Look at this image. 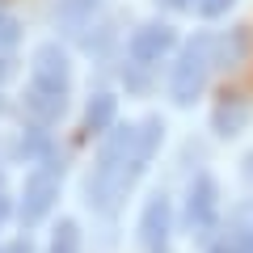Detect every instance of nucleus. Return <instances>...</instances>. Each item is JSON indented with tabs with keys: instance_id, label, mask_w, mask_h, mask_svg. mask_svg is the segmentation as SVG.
Masks as SVG:
<instances>
[{
	"instance_id": "6",
	"label": "nucleus",
	"mask_w": 253,
	"mask_h": 253,
	"mask_svg": "<svg viewBox=\"0 0 253 253\" xmlns=\"http://www.w3.org/2000/svg\"><path fill=\"white\" fill-rule=\"evenodd\" d=\"M169 4H173V9H186V4H190V0H169Z\"/></svg>"
},
{
	"instance_id": "3",
	"label": "nucleus",
	"mask_w": 253,
	"mask_h": 253,
	"mask_svg": "<svg viewBox=\"0 0 253 253\" xmlns=\"http://www.w3.org/2000/svg\"><path fill=\"white\" fill-rule=\"evenodd\" d=\"M199 9L207 13V17H219V13L232 9V0H199Z\"/></svg>"
},
{
	"instance_id": "1",
	"label": "nucleus",
	"mask_w": 253,
	"mask_h": 253,
	"mask_svg": "<svg viewBox=\"0 0 253 253\" xmlns=\"http://www.w3.org/2000/svg\"><path fill=\"white\" fill-rule=\"evenodd\" d=\"M207 55H211V38H199V42L181 55V68H177V76H173V93H177V101H190L194 89L203 84V76H207Z\"/></svg>"
},
{
	"instance_id": "5",
	"label": "nucleus",
	"mask_w": 253,
	"mask_h": 253,
	"mask_svg": "<svg viewBox=\"0 0 253 253\" xmlns=\"http://www.w3.org/2000/svg\"><path fill=\"white\" fill-rule=\"evenodd\" d=\"M0 38H13V21L4 17V13H0Z\"/></svg>"
},
{
	"instance_id": "4",
	"label": "nucleus",
	"mask_w": 253,
	"mask_h": 253,
	"mask_svg": "<svg viewBox=\"0 0 253 253\" xmlns=\"http://www.w3.org/2000/svg\"><path fill=\"white\" fill-rule=\"evenodd\" d=\"M241 118H245V110H241V106H232V110L224 106V110H219V123H224V126H228V123L236 126V123H241Z\"/></svg>"
},
{
	"instance_id": "2",
	"label": "nucleus",
	"mask_w": 253,
	"mask_h": 253,
	"mask_svg": "<svg viewBox=\"0 0 253 253\" xmlns=\"http://www.w3.org/2000/svg\"><path fill=\"white\" fill-rule=\"evenodd\" d=\"M169 42H173V30L169 26H144L135 34V42H131V51H135L139 59H156L161 51H169Z\"/></svg>"
}]
</instances>
